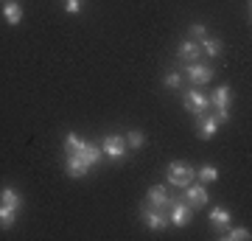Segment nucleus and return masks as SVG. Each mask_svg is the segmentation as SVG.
<instances>
[{
  "instance_id": "1",
  "label": "nucleus",
  "mask_w": 252,
  "mask_h": 241,
  "mask_svg": "<svg viewBox=\"0 0 252 241\" xmlns=\"http://www.w3.org/2000/svg\"><path fill=\"white\" fill-rule=\"evenodd\" d=\"M64 152H67V157L81 160L87 169H93V166L104 157V154H101V146H93V143L81 140L79 135H73V132H67V138H64Z\"/></svg>"
},
{
  "instance_id": "2",
  "label": "nucleus",
  "mask_w": 252,
  "mask_h": 241,
  "mask_svg": "<svg viewBox=\"0 0 252 241\" xmlns=\"http://www.w3.org/2000/svg\"><path fill=\"white\" fill-rule=\"evenodd\" d=\"M193 179H196V171H193V166H190V163L177 160V163H171V166H168V182H171V185L185 188V185H190Z\"/></svg>"
},
{
  "instance_id": "3",
  "label": "nucleus",
  "mask_w": 252,
  "mask_h": 241,
  "mask_svg": "<svg viewBox=\"0 0 252 241\" xmlns=\"http://www.w3.org/2000/svg\"><path fill=\"white\" fill-rule=\"evenodd\" d=\"M101 154H104V157H112V160H124L126 140L121 135H107V138L101 140Z\"/></svg>"
},
{
  "instance_id": "4",
  "label": "nucleus",
  "mask_w": 252,
  "mask_h": 241,
  "mask_svg": "<svg viewBox=\"0 0 252 241\" xmlns=\"http://www.w3.org/2000/svg\"><path fill=\"white\" fill-rule=\"evenodd\" d=\"M230 101H233V90L227 87H219L216 93H213V99H210V104L216 107V115H219V121H227L230 118Z\"/></svg>"
},
{
  "instance_id": "5",
  "label": "nucleus",
  "mask_w": 252,
  "mask_h": 241,
  "mask_svg": "<svg viewBox=\"0 0 252 241\" xmlns=\"http://www.w3.org/2000/svg\"><path fill=\"white\" fill-rule=\"evenodd\" d=\"M182 104H185L188 112H193V115L199 118L207 107H210V99H207L202 90H188V93H185V99H182Z\"/></svg>"
},
{
  "instance_id": "6",
  "label": "nucleus",
  "mask_w": 252,
  "mask_h": 241,
  "mask_svg": "<svg viewBox=\"0 0 252 241\" xmlns=\"http://www.w3.org/2000/svg\"><path fill=\"white\" fill-rule=\"evenodd\" d=\"M140 216H143L146 227H152V230H162V227H168V219L160 213V210H154L149 202H146L143 207H140Z\"/></svg>"
},
{
  "instance_id": "7",
  "label": "nucleus",
  "mask_w": 252,
  "mask_h": 241,
  "mask_svg": "<svg viewBox=\"0 0 252 241\" xmlns=\"http://www.w3.org/2000/svg\"><path fill=\"white\" fill-rule=\"evenodd\" d=\"M207 202H210V197H207V191L202 185H185V205L205 207Z\"/></svg>"
},
{
  "instance_id": "8",
  "label": "nucleus",
  "mask_w": 252,
  "mask_h": 241,
  "mask_svg": "<svg viewBox=\"0 0 252 241\" xmlns=\"http://www.w3.org/2000/svg\"><path fill=\"white\" fill-rule=\"evenodd\" d=\"M219 124H221L219 115H207V112H202V115H199V138H202V140H210V138L219 132Z\"/></svg>"
},
{
  "instance_id": "9",
  "label": "nucleus",
  "mask_w": 252,
  "mask_h": 241,
  "mask_svg": "<svg viewBox=\"0 0 252 241\" xmlns=\"http://www.w3.org/2000/svg\"><path fill=\"white\" fill-rule=\"evenodd\" d=\"M190 216H193V207L185 205V202H177V199H171V222H174V224L185 227V224L190 222Z\"/></svg>"
},
{
  "instance_id": "10",
  "label": "nucleus",
  "mask_w": 252,
  "mask_h": 241,
  "mask_svg": "<svg viewBox=\"0 0 252 241\" xmlns=\"http://www.w3.org/2000/svg\"><path fill=\"white\" fill-rule=\"evenodd\" d=\"M188 79L193 81V84H207V81L213 79V68L199 65V62H190L188 65Z\"/></svg>"
},
{
  "instance_id": "11",
  "label": "nucleus",
  "mask_w": 252,
  "mask_h": 241,
  "mask_svg": "<svg viewBox=\"0 0 252 241\" xmlns=\"http://www.w3.org/2000/svg\"><path fill=\"white\" fill-rule=\"evenodd\" d=\"M146 202L152 207H165V205H171V197H168L165 185H152L149 194H146Z\"/></svg>"
},
{
  "instance_id": "12",
  "label": "nucleus",
  "mask_w": 252,
  "mask_h": 241,
  "mask_svg": "<svg viewBox=\"0 0 252 241\" xmlns=\"http://www.w3.org/2000/svg\"><path fill=\"white\" fill-rule=\"evenodd\" d=\"M199 56H202V48H199V42H193V39H188V42L180 45V59H185V62H196Z\"/></svg>"
},
{
  "instance_id": "13",
  "label": "nucleus",
  "mask_w": 252,
  "mask_h": 241,
  "mask_svg": "<svg viewBox=\"0 0 252 241\" xmlns=\"http://www.w3.org/2000/svg\"><path fill=\"white\" fill-rule=\"evenodd\" d=\"M230 219H233V216H230V210H224V207H213V210H210V222H213L216 230H227V227H230Z\"/></svg>"
},
{
  "instance_id": "14",
  "label": "nucleus",
  "mask_w": 252,
  "mask_h": 241,
  "mask_svg": "<svg viewBox=\"0 0 252 241\" xmlns=\"http://www.w3.org/2000/svg\"><path fill=\"white\" fill-rule=\"evenodd\" d=\"M3 17H6V23H9V26H17V23H23V9H20V3L9 0V3L3 6Z\"/></svg>"
},
{
  "instance_id": "15",
  "label": "nucleus",
  "mask_w": 252,
  "mask_h": 241,
  "mask_svg": "<svg viewBox=\"0 0 252 241\" xmlns=\"http://www.w3.org/2000/svg\"><path fill=\"white\" fill-rule=\"evenodd\" d=\"M0 205H9V207H14V210H20V207H23V197H20L14 188H3V191H0Z\"/></svg>"
},
{
  "instance_id": "16",
  "label": "nucleus",
  "mask_w": 252,
  "mask_h": 241,
  "mask_svg": "<svg viewBox=\"0 0 252 241\" xmlns=\"http://www.w3.org/2000/svg\"><path fill=\"white\" fill-rule=\"evenodd\" d=\"M64 171H67V177H84V174H87V166H84V163L81 160H76V157H67V163H64Z\"/></svg>"
},
{
  "instance_id": "17",
  "label": "nucleus",
  "mask_w": 252,
  "mask_h": 241,
  "mask_svg": "<svg viewBox=\"0 0 252 241\" xmlns=\"http://www.w3.org/2000/svg\"><path fill=\"white\" fill-rule=\"evenodd\" d=\"M14 222H17V210L9 205H0V227L9 230V227H14Z\"/></svg>"
},
{
  "instance_id": "18",
  "label": "nucleus",
  "mask_w": 252,
  "mask_h": 241,
  "mask_svg": "<svg viewBox=\"0 0 252 241\" xmlns=\"http://www.w3.org/2000/svg\"><path fill=\"white\" fill-rule=\"evenodd\" d=\"M199 48H202L207 56H219V54H221V42H219L216 36H205V39L199 42Z\"/></svg>"
},
{
  "instance_id": "19",
  "label": "nucleus",
  "mask_w": 252,
  "mask_h": 241,
  "mask_svg": "<svg viewBox=\"0 0 252 241\" xmlns=\"http://www.w3.org/2000/svg\"><path fill=\"white\" fill-rule=\"evenodd\" d=\"M221 236H224L227 241H244V239H250V230H247V227H227Z\"/></svg>"
},
{
  "instance_id": "20",
  "label": "nucleus",
  "mask_w": 252,
  "mask_h": 241,
  "mask_svg": "<svg viewBox=\"0 0 252 241\" xmlns=\"http://www.w3.org/2000/svg\"><path fill=\"white\" fill-rule=\"evenodd\" d=\"M196 177L202 179V182H216V179H219V169H216V166H202V169L196 171Z\"/></svg>"
},
{
  "instance_id": "21",
  "label": "nucleus",
  "mask_w": 252,
  "mask_h": 241,
  "mask_svg": "<svg viewBox=\"0 0 252 241\" xmlns=\"http://www.w3.org/2000/svg\"><path fill=\"white\" fill-rule=\"evenodd\" d=\"M143 143H146V135L140 129H132V132L126 135V146H132V149H140Z\"/></svg>"
},
{
  "instance_id": "22",
  "label": "nucleus",
  "mask_w": 252,
  "mask_h": 241,
  "mask_svg": "<svg viewBox=\"0 0 252 241\" xmlns=\"http://www.w3.org/2000/svg\"><path fill=\"white\" fill-rule=\"evenodd\" d=\"M190 36H193V39H205L207 36L205 26H202V23H193V26H190Z\"/></svg>"
},
{
  "instance_id": "23",
  "label": "nucleus",
  "mask_w": 252,
  "mask_h": 241,
  "mask_svg": "<svg viewBox=\"0 0 252 241\" xmlns=\"http://www.w3.org/2000/svg\"><path fill=\"white\" fill-rule=\"evenodd\" d=\"M64 11H67V14H79L81 11V0H64Z\"/></svg>"
},
{
  "instance_id": "24",
  "label": "nucleus",
  "mask_w": 252,
  "mask_h": 241,
  "mask_svg": "<svg viewBox=\"0 0 252 241\" xmlns=\"http://www.w3.org/2000/svg\"><path fill=\"white\" fill-rule=\"evenodd\" d=\"M182 84V79H180V73H168L165 76V87H171V90H177Z\"/></svg>"
}]
</instances>
